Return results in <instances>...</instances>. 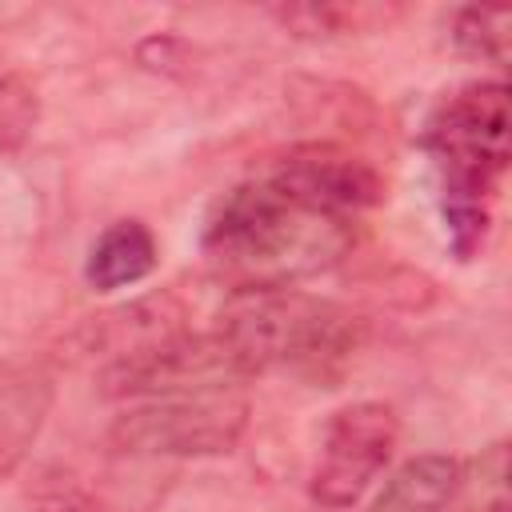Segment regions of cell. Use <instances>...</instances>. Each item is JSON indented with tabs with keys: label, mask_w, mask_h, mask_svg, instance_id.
Masks as SVG:
<instances>
[{
	"label": "cell",
	"mask_w": 512,
	"mask_h": 512,
	"mask_svg": "<svg viewBox=\"0 0 512 512\" xmlns=\"http://www.w3.org/2000/svg\"><path fill=\"white\" fill-rule=\"evenodd\" d=\"M56 400V380L40 360H0V480H8L32 452Z\"/></svg>",
	"instance_id": "cell-8"
},
{
	"label": "cell",
	"mask_w": 512,
	"mask_h": 512,
	"mask_svg": "<svg viewBox=\"0 0 512 512\" xmlns=\"http://www.w3.org/2000/svg\"><path fill=\"white\" fill-rule=\"evenodd\" d=\"M264 176L276 188H284L292 200L340 220H352L356 212L372 208L384 196L380 172L364 156L336 144H300L284 152Z\"/></svg>",
	"instance_id": "cell-7"
},
{
	"label": "cell",
	"mask_w": 512,
	"mask_h": 512,
	"mask_svg": "<svg viewBox=\"0 0 512 512\" xmlns=\"http://www.w3.org/2000/svg\"><path fill=\"white\" fill-rule=\"evenodd\" d=\"M248 428V396L236 392H192L128 404L112 428V448L128 456H224Z\"/></svg>",
	"instance_id": "cell-4"
},
{
	"label": "cell",
	"mask_w": 512,
	"mask_h": 512,
	"mask_svg": "<svg viewBox=\"0 0 512 512\" xmlns=\"http://www.w3.org/2000/svg\"><path fill=\"white\" fill-rule=\"evenodd\" d=\"M156 268V236L140 220H116L108 224L96 244L88 248L84 276L96 292H116L140 284Z\"/></svg>",
	"instance_id": "cell-11"
},
{
	"label": "cell",
	"mask_w": 512,
	"mask_h": 512,
	"mask_svg": "<svg viewBox=\"0 0 512 512\" xmlns=\"http://www.w3.org/2000/svg\"><path fill=\"white\" fill-rule=\"evenodd\" d=\"M216 332L248 380L280 368L312 384H332L360 344V320L348 308L292 288L236 292Z\"/></svg>",
	"instance_id": "cell-3"
},
{
	"label": "cell",
	"mask_w": 512,
	"mask_h": 512,
	"mask_svg": "<svg viewBox=\"0 0 512 512\" xmlns=\"http://www.w3.org/2000/svg\"><path fill=\"white\" fill-rule=\"evenodd\" d=\"M396 436L400 420L384 400H356L336 408L324 424L320 456L308 476L312 500L324 508H352L388 468Z\"/></svg>",
	"instance_id": "cell-6"
},
{
	"label": "cell",
	"mask_w": 512,
	"mask_h": 512,
	"mask_svg": "<svg viewBox=\"0 0 512 512\" xmlns=\"http://www.w3.org/2000/svg\"><path fill=\"white\" fill-rule=\"evenodd\" d=\"M272 16L296 36H348V32H368L384 12L364 8V4H352V8L348 4H292V8H276Z\"/></svg>",
	"instance_id": "cell-13"
},
{
	"label": "cell",
	"mask_w": 512,
	"mask_h": 512,
	"mask_svg": "<svg viewBox=\"0 0 512 512\" xmlns=\"http://www.w3.org/2000/svg\"><path fill=\"white\" fill-rule=\"evenodd\" d=\"M452 44L484 64H504L512 44V16L504 8H460L452 20Z\"/></svg>",
	"instance_id": "cell-12"
},
{
	"label": "cell",
	"mask_w": 512,
	"mask_h": 512,
	"mask_svg": "<svg viewBox=\"0 0 512 512\" xmlns=\"http://www.w3.org/2000/svg\"><path fill=\"white\" fill-rule=\"evenodd\" d=\"M12 76H16V72H8V68H4V60H0V88H4V84H8Z\"/></svg>",
	"instance_id": "cell-15"
},
{
	"label": "cell",
	"mask_w": 512,
	"mask_h": 512,
	"mask_svg": "<svg viewBox=\"0 0 512 512\" xmlns=\"http://www.w3.org/2000/svg\"><path fill=\"white\" fill-rule=\"evenodd\" d=\"M184 332H188L184 308L176 304V296L156 292V296L120 304L104 316H92V324L84 328V344H88V352H104V364H116V360L140 356L156 344H168Z\"/></svg>",
	"instance_id": "cell-9"
},
{
	"label": "cell",
	"mask_w": 512,
	"mask_h": 512,
	"mask_svg": "<svg viewBox=\"0 0 512 512\" xmlns=\"http://www.w3.org/2000/svg\"><path fill=\"white\" fill-rule=\"evenodd\" d=\"M248 380L244 364L232 356L224 336L184 332L168 344H156L140 356L116 360L100 368V392L112 400H160V396H192V392H236Z\"/></svg>",
	"instance_id": "cell-5"
},
{
	"label": "cell",
	"mask_w": 512,
	"mask_h": 512,
	"mask_svg": "<svg viewBox=\"0 0 512 512\" xmlns=\"http://www.w3.org/2000/svg\"><path fill=\"white\" fill-rule=\"evenodd\" d=\"M348 244V220L292 200L268 176L224 192L204 228L208 264L236 292L292 288L296 280L336 264Z\"/></svg>",
	"instance_id": "cell-1"
},
{
	"label": "cell",
	"mask_w": 512,
	"mask_h": 512,
	"mask_svg": "<svg viewBox=\"0 0 512 512\" xmlns=\"http://www.w3.org/2000/svg\"><path fill=\"white\" fill-rule=\"evenodd\" d=\"M468 484L480 488L472 500V512H508V444L504 440L476 460V480Z\"/></svg>",
	"instance_id": "cell-14"
},
{
	"label": "cell",
	"mask_w": 512,
	"mask_h": 512,
	"mask_svg": "<svg viewBox=\"0 0 512 512\" xmlns=\"http://www.w3.org/2000/svg\"><path fill=\"white\" fill-rule=\"evenodd\" d=\"M464 464L448 452H424L404 460L384 488L372 496L368 512H448L460 496Z\"/></svg>",
	"instance_id": "cell-10"
},
{
	"label": "cell",
	"mask_w": 512,
	"mask_h": 512,
	"mask_svg": "<svg viewBox=\"0 0 512 512\" xmlns=\"http://www.w3.org/2000/svg\"><path fill=\"white\" fill-rule=\"evenodd\" d=\"M440 176V212L460 260H472L488 236V204L508 168V88L500 80L468 84L448 96L424 132Z\"/></svg>",
	"instance_id": "cell-2"
}]
</instances>
